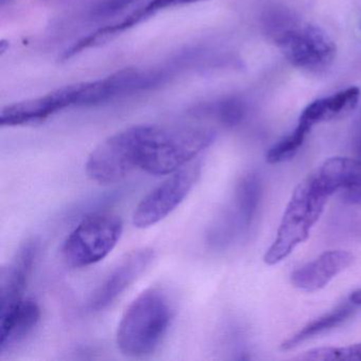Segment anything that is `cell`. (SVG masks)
<instances>
[{
  "label": "cell",
  "instance_id": "277c9868",
  "mask_svg": "<svg viewBox=\"0 0 361 361\" xmlns=\"http://www.w3.org/2000/svg\"><path fill=\"white\" fill-rule=\"evenodd\" d=\"M122 231V219L114 213H94L85 217L63 245L65 263L71 268H83L102 261L117 246Z\"/></svg>",
  "mask_w": 361,
  "mask_h": 361
},
{
  "label": "cell",
  "instance_id": "5bb4252c",
  "mask_svg": "<svg viewBox=\"0 0 361 361\" xmlns=\"http://www.w3.org/2000/svg\"><path fill=\"white\" fill-rule=\"evenodd\" d=\"M360 94V90L353 86L326 98L314 101L302 111L299 123L312 130L316 124L341 119L356 109Z\"/></svg>",
  "mask_w": 361,
  "mask_h": 361
},
{
  "label": "cell",
  "instance_id": "3957f363",
  "mask_svg": "<svg viewBox=\"0 0 361 361\" xmlns=\"http://www.w3.org/2000/svg\"><path fill=\"white\" fill-rule=\"evenodd\" d=\"M329 197L331 195L323 189L314 174L299 183L287 204L279 226L278 235L264 255V262L267 265L280 263L298 245L307 240Z\"/></svg>",
  "mask_w": 361,
  "mask_h": 361
},
{
  "label": "cell",
  "instance_id": "e0dca14e",
  "mask_svg": "<svg viewBox=\"0 0 361 361\" xmlns=\"http://www.w3.org/2000/svg\"><path fill=\"white\" fill-rule=\"evenodd\" d=\"M301 359L321 361H361V343L340 348H318L306 352Z\"/></svg>",
  "mask_w": 361,
  "mask_h": 361
},
{
  "label": "cell",
  "instance_id": "7a4b0ae2",
  "mask_svg": "<svg viewBox=\"0 0 361 361\" xmlns=\"http://www.w3.org/2000/svg\"><path fill=\"white\" fill-rule=\"evenodd\" d=\"M172 310L159 289L143 291L126 308L118 325L117 345L128 357H145L159 346L168 331Z\"/></svg>",
  "mask_w": 361,
  "mask_h": 361
},
{
  "label": "cell",
  "instance_id": "52a82bcc",
  "mask_svg": "<svg viewBox=\"0 0 361 361\" xmlns=\"http://www.w3.org/2000/svg\"><path fill=\"white\" fill-rule=\"evenodd\" d=\"M138 170L132 126L101 142L88 157L86 173L100 185H115Z\"/></svg>",
  "mask_w": 361,
  "mask_h": 361
},
{
  "label": "cell",
  "instance_id": "ffe728a7",
  "mask_svg": "<svg viewBox=\"0 0 361 361\" xmlns=\"http://www.w3.org/2000/svg\"><path fill=\"white\" fill-rule=\"evenodd\" d=\"M353 147H354L357 157L361 159V111L359 114L356 123H355L354 134H353Z\"/></svg>",
  "mask_w": 361,
  "mask_h": 361
},
{
  "label": "cell",
  "instance_id": "5b68a950",
  "mask_svg": "<svg viewBox=\"0 0 361 361\" xmlns=\"http://www.w3.org/2000/svg\"><path fill=\"white\" fill-rule=\"evenodd\" d=\"M276 44L291 65L310 73L326 71L335 61L337 52L329 35L312 25L283 31L276 37Z\"/></svg>",
  "mask_w": 361,
  "mask_h": 361
},
{
  "label": "cell",
  "instance_id": "6da1fadb",
  "mask_svg": "<svg viewBox=\"0 0 361 361\" xmlns=\"http://www.w3.org/2000/svg\"><path fill=\"white\" fill-rule=\"evenodd\" d=\"M138 169L171 175L189 164L215 140V133L194 126H132Z\"/></svg>",
  "mask_w": 361,
  "mask_h": 361
},
{
  "label": "cell",
  "instance_id": "d6986e66",
  "mask_svg": "<svg viewBox=\"0 0 361 361\" xmlns=\"http://www.w3.org/2000/svg\"><path fill=\"white\" fill-rule=\"evenodd\" d=\"M139 0H99L90 10L92 20H102L117 16Z\"/></svg>",
  "mask_w": 361,
  "mask_h": 361
},
{
  "label": "cell",
  "instance_id": "9c48e42d",
  "mask_svg": "<svg viewBox=\"0 0 361 361\" xmlns=\"http://www.w3.org/2000/svg\"><path fill=\"white\" fill-rule=\"evenodd\" d=\"M75 106V85L66 86L37 99L8 105L1 111V126L39 123L59 111Z\"/></svg>",
  "mask_w": 361,
  "mask_h": 361
},
{
  "label": "cell",
  "instance_id": "44dd1931",
  "mask_svg": "<svg viewBox=\"0 0 361 361\" xmlns=\"http://www.w3.org/2000/svg\"><path fill=\"white\" fill-rule=\"evenodd\" d=\"M350 301L356 305H361V289L353 291L350 295Z\"/></svg>",
  "mask_w": 361,
  "mask_h": 361
},
{
  "label": "cell",
  "instance_id": "2e32d148",
  "mask_svg": "<svg viewBox=\"0 0 361 361\" xmlns=\"http://www.w3.org/2000/svg\"><path fill=\"white\" fill-rule=\"evenodd\" d=\"M310 128H305L302 124H298L297 128L291 134L284 137L282 140L270 147L269 151L266 154V160L268 164H281L293 158L303 145L306 135L310 133Z\"/></svg>",
  "mask_w": 361,
  "mask_h": 361
},
{
  "label": "cell",
  "instance_id": "8fae6325",
  "mask_svg": "<svg viewBox=\"0 0 361 361\" xmlns=\"http://www.w3.org/2000/svg\"><path fill=\"white\" fill-rule=\"evenodd\" d=\"M314 176L329 195L341 190L346 202L361 204V159L359 158H329Z\"/></svg>",
  "mask_w": 361,
  "mask_h": 361
},
{
  "label": "cell",
  "instance_id": "ac0fdd59",
  "mask_svg": "<svg viewBox=\"0 0 361 361\" xmlns=\"http://www.w3.org/2000/svg\"><path fill=\"white\" fill-rule=\"evenodd\" d=\"M200 113L214 116L219 122L226 126H235L242 121L245 115V107L236 99L221 101L212 106L204 107Z\"/></svg>",
  "mask_w": 361,
  "mask_h": 361
},
{
  "label": "cell",
  "instance_id": "4fadbf2b",
  "mask_svg": "<svg viewBox=\"0 0 361 361\" xmlns=\"http://www.w3.org/2000/svg\"><path fill=\"white\" fill-rule=\"evenodd\" d=\"M41 319L39 304L24 299L6 314H0V354L22 343L35 331Z\"/></svg>",
  "mask_w": 361,
  "mask_h": 361
},
{
  "label": "cell",
  "instance_id": "9a60e30c",
  "mask_svg": "<svg viewBox=\"0 0 361 361\" xmlns=\"http://www.w3.org/2000/svg\"><path fill=\"white\" fill-rule=\"evenodd\" d=\"M352 314V308L348 307V306H344V307L338 308V310H334V312H329V314H324V316L308 323L301 331H298L295 335L285 340L281 344V348L284 350H293V348H297L299 344H301L302 342L342 324L344 321L350 318Z\"/></svg>",
  "mask_w": 361,
  "mask_h": 361
},
{
  "label": "cell",
  "instance_id": "7c38bea8",
  "mask_svg": "<svg viewBox=\"0 0 361 361\" xmlns=\"http://www.w3.org/2000/svg\"><path fill=\"white\" fill-rule=\"evenodd\" d=\"M353 261L354 257L348 251H325L314 261L295 270L291 274V283L297 288L308 293L319 290L345 270Z\"/></svg>",
  "mask_w": 361,
  "mask_h": 361
},
{
  "label": "cell",
  "instance_id": "ba28073f",
  "mask_svg": "<svg viewBox=\"0 0 361 361\" xmlns=\"http://www.w3.org/2000/svg\"><path fill=\"white\" fill-rule=\"evenodd\" d=\"M154 257L155 252L151 248L136 249L126 255L92 293L90 310L99 312L111 305L147 270Z\"/></svg>",
  "mask_w": 361,
  "mask_h": 361
},
{
  "label": "cell",
  "instance_id": "30bf717a",
  "mask_svg": "<svg viewBox=\"0 0 361 361\" xmlns=\"http://www.w3.org/2000/svg\"><path fill=\"white\" fill-rule=\"evenodd\" d=\"M39 253L37 240H29L20 246L13 259L0 274V314L11 310L24 300L25 289Z\"/></svg>",
  "mask_w": 361,
  "mask_h": 361
},
{
  "label": "cell",
  "instance_id": "8992f818",
  "mask_svg": "<svg viewBox=\"0 0 361 361\" xmlns=\"http://www.w3.org/2000/svg\"><path fill=\"white\" fill-rule=\"evenodd\" d=\"M200 164H187L149 192L135 209V227H152L170 215L189 195L200 178Z\"/></svg>",
  "mask_w": 361,
  "mask_h": 361
}]
</instances>
